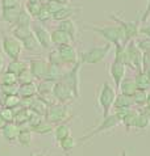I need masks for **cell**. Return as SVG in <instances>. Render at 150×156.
<instances>
[{"label": "cell", "mask_w": 150, "mask_h": 156, "mask_svg": "<svg viewBox=\"0 0 150 156\" xmlns=\"http://www.w3.org/2000/svg\"><path fill=\"white\" fill-rule=\"evenodd\" d=\"M114 98H116V92H114V88L108 83V81H104L103 85L100 88L99 96H98V102L103 110V118H105L107 115L111 114V109L113 106Z\"/></svg>", "instance_id": "cell-4"}, {"label": "cell", "mask_w": 150, "mask_h": 156, "mask_svg": "<svg viewBox=\"0 0 150 156\" xmlns=\"http://www.w3.org/2000/svg\"><path fill=\"white\" fill-rule=\"evenodd\" d=\"M54 2H57L58 4H61V5H67L70 0H54Z\"/></svg>", "instance_id": "cell-53"}, {"label": "cell", "mask_w": 150, "mask_h": 156, "mask_svg": "<svg viewBox=\"0 0 150 156\" xmlns=\"http://www.w3.org/2000/svg\"><path fill=\"white\" fill-rule=\"evenodd\" d=\"M0 92H3L7 96L11 94H17L19 92V84H12V85H0Z\"/></svg>", "instance_id": "cell-45"}, {"label": "cell", "mask_w": 150, "mask_h": 156, "mask_svg": "<svg viewBox=\"0 0 150 156\" xmlns=\"http://www.w3.org/2000/svg\"><path fill=\"white\" fill-rule=\"evenodd\" d=\"M132 98H133V102L136 104V105L145 106L146 105V100H148V92L146 90H142V89H137L133 93Z\"/></svg>", "instance_id": "cell-39"}, {"label": "cell", "mask_w": 150, "mask_h": 156, "mask_svg": "<svg viewBox=\"0 0 150 156\" xmlns=\"http://www.w3.org/2000/svg\"><path fill=\"white\" fill-rule=\"evenodd\" d=\"M124 2H128V0H124Z\"/></svg>", "instance_id": "cell-60"}, {"label": "cell", "mask_w": 150, "mask_h": 156, "mask_svg": "<svg viewBox=\"0 0 150 156\" xmlns=\"http://www.w3.org/2000/svg\"><path fill=\"white\" fill-rule=\"evenodd\" d=\"M17 94L23 98H33L37 96V84L36 83H26V84H20L19 85V92Z\"/></svg>", "instance_id": "cell-19"}, {"label": "cell", "mask_w": 150, "mask_h": 156, "mask_svg": "<svg viewBox=\"0 0 150 156\" xmlns=\"http://www.w3.org/2000/svg\"><path fill=\"white\" fill-rule=\"evenodd\" d=\"M37 20L41 21V23H46V21H49V20H53V15L46 9L45 7L42 5L41 12H39V15L37 16Z\"/></svg>", "instance_id": "cell-47"}, {"label": "cell", "mask_w": 150, "mask_h": 156, "mask_svg": "<svg viewBox=\"0 0 150 156\" xmlns=\"http://www.w3.org/2000/svg\"><path fill=\"white\" fill-rule=\"evenodd\" d=\"M3 67H4V60H3V57L0 55V73L3 71Z\"/></svg>", "instance_id": "cell-55"}, {"label": "cell", "mask_w": 150, "mask_h": 156, "mask_svg": "<svg viewBox=\"0 0 150 156\" xmlns=\"http://www.w3.org/2000/svg\"><path fill=\"white\" fill-rule=\"evenodd\" d=\"M6 126V121H4L3 118H2V115H0V131H2V129Z\"/></svg>", "instance_id": "cell-54"}, {"label": "cell", "mask_w": 150, "mask_h": 156, "mask_svg": "<svg viewBox=\"0 0 150 156\" xmlns=\"http://www.w3.org/2000/svg\"><path fill=\"white\" fill-rule=\"evenodd\" d=\"M53 94H54L57 102L65 104V105H69V102H73L74 100H77L74 92L63 81H55L54 87H53Z\"/></svg>", "instance_id": "cell-9"}, {"label": "cell", "mask_w": 150, "mask_h": 156, "mask_svg": "<svg viewBox=\"0 0 150 156\" xmlns=\"http://www.w3.org/2000/svg\"><path fill=\"white\" fill-rule=\"evenodd\" d=\"M53 87H54V81L46 80V79L39 80L38 83H37V94L53 92Z\"/></svg>", "instance_id": "cell-38"}, {"label": "cell", "mask_w": 150, "mask_h": 156, "mask_svg": "<svg viewBox=\"0 0 150 156\" xmlns=\"http://www.w3.org/2000/svg\"><path fill=\"white\" fill-rule=\"evenodd\" d=\"M58 29L63 30L65 33H67L69 37L71 38V41H75V37H77V33H78V28H77V24L74 23L73 19H67V20L59 21Z\"/></svg>", "instance_id": "cell-21"}, {"label": "cell", "mask_w": 150, "mask_h": 156, "mask_svg": "<svg viewBox=\"0 0 150 156\" xmlns=\"http://www.w3.org/2000/svg\"><path fill=\"white\" fill-rule=\"evenodd\" d=\"M137 115H138L137 110H132L130 109L124 117H122L121 123L124 125V127L126 129V131H129L130 129H134V123H136V119H137Z\"/></svg>", "instance_id": "cell-32"}, {"label": "cell", "mask_w": 150, "mask_h": 156, "mask_svg": "<svg viewBox=\"0 0 150 156\" xmlns=\"http://www.w3.org/2000/svg\"><path fill=\"white\" fill-rule=\"evenodd\" d=\"M120 156H126V151H125V150H122V151H121V155H120Z\"/></svg>", "instance_id": "cell-59"}, {"label": "cell", "mask_w": 150, "mask_h": 156, "mask_svg": "<svg viewBox=\"0 0 150 156\" xmlns=\"http://www.w3.org/2000/svg\"><path fill=\"white\" fill-rule=\"evenodd\" d=\"M134 105L133 102V98L132 96H126V94H117L116 98H114V102H113V109L117 110V109H132V106Z\"/></svg>", "instance_id": "cell-20"}, {"label": "cell", "mask_w": 150, "mask_h": 156, "mask_svg": "<svg viewBox=\"0 0 150 156\" xmlns=\"http://www.w3.org/2000/svg\"><path fill=\"white\" fill-rule=\"evenodd\" d=\"M34 76H33V73L29 71V68L28 70H25L20 73L19 76H17V83L19 84H26V83H34Z\"/></svg>", "instance_id": "cell-42"}, {"label": "cell", "mask_w": 150, "mask_h": 156, "mask_svg": "<svg viewBox=\"0 0 150 156\" xmlns=\"http://www.w3.org/2000/svg\"><path fill=\"white\" fill-rule=\"evenodd\" d=\"M125 49H126V54L130 62V68H133L137 72L142 71V51L137 47L136 41L134 40L129 41L125 45Z\"/></svg>", "instance_id": "cell-10"}, {"label": "cell", "mask_w": 150, "mask_h": 156, "mask_svg": "<svg viewBox=\"0 0 150 156\" xmlns=\"http://www.w3.org/2000/svg\"><path fill=\"white\" fill-rule=\"evenodd\" d=\"M47 62H49V64H51V66H54V67H59V68H66V67H67L63 63L62 58H61V55L58 53V49H51L49 51V55H47Z\"/></svg>", "instance_id": "cell-31"}, {"label": "cell", "mask_w": 150, "mask_h": 156, "mask_svg": "<svg viewBox=\"0 0 150 156\" xmlns=\"http://www.w3.org/2000/svg\"><path fill=\"white\" fill-rule=\"evenodd\" d=\"M28 70V63L25 62V60H21V59H16V60H11L9 63H8L7 66V70L8 72H12L15 73L16 76H19L21 72Z\"/></svg>", "instance_id": "cell-25"}, {"label": "cell", "mask_w": 150, "mask_h": 156, "mask_svg": "<svg viewBox=\"0 0 150 156\" xmlns=\"http://www.w3.org/2000/svg\"><path fill=\"white\" fill-rule=\"evenodd\" d=\"M2 49H3V53L11 60L20 59L21 54H23V50H24L21 41L16 40L15 37H9V36H3Z\"/></svg>", "instance_id": "cell-7"}, {"label": "cell", "mask_w": 150, "mask_h": 156, "mask_svg": "<svg viewBox=\"0 0 150 156\" xmlns=\"http://www.w3.org/2000/svg\"><path fill=\"white\" fill-rule=\"evenodd\" d=\"M17 143L23 147H30L33 142V131L28 126L19 127V134H17Z\"/></svg>", "instance_id": "cell-16"}, {"label": "cell", "mask_w": 150, "mask_h": 156, "mask_svg": "<svg viewBox=\"0 0 150 156\" xmlns=\"http://www.w3.org/2000/svg\"><path fill=\"white\" fill-rule=\"evenodd\" d=\"M113 60L125 64L126 67H130V62H129V58H128V54H126L125 45H122V43H116V45H114V59Z\"/></svg>", "instance_id": "cell-23"}, {"label": "cell", "mask_w": 150, "mask_h": 156, "mask_svg": "<svg viewBox=\"0 0 150 156\" xmlns=\"http://www.w3.org/2000/svg\"><path fill=\"white\" fill-rule=\"evenodd\" d=\"M149 126H150L149 117L145 113H142V112H138L137 119H136V123H134V129L136 130H146Z\"/></svg>", "instance_id": "cell-36"}, {"label": "cell", "mask_w": 150, "mask_h": 156, "mask_svg": "<svg viewBox=\"0 0 150 156\" xmlns=\"http://www.w3.org/2000/svg\"><path fill=\"white\" fill-rule=\"evenodd\" d=\"M149 19H150V0H148L146 8H145L142 16H141V23H146Z\"/></svg>", "instance_id": "cell-50"}, {"label": "cell", "mask_w": 150, "mask_h": 156, "mask_svg": "<svg viewBox=\"0 0 150 156\" xmlns=\"http://www.w3.org/2000/svg\"><path fill=\"white\" fill-rule=\"evenodd\" d=\"M2 134H3V138L6 139L9 144H13L16 143L17 140V134H19V126L15 125L13 122L9 123H6V126L2 129Z\"/></svg>", "instance_id": "cell-17"}, {"label": "cell", "mask_w": 150, "mask_h": 156, "mask_svg": "<svg viewBox=\"0 0 150 156\" xmlns=\"http://www.w3.org/2000/svg\"><path fill=\"white\" fill-rule=\"evenodd\" d=\"M75 13V9L70 5H63L55 13H53V20L55 21H63V20H67V19H71V16H74Z\"/></svg>", "instance_id": "cell-26"}, {"label": "cell", "mask_w": 150, "mask_h": 156, "mask_svg": "<svg viewBox=\"0 0 150 156\" xmlns=\"http://www.w3.org/2000/svg\"><path fill=\"white\" fill-rule=\"evenodd\" d=\"M144 72H145V73H146V75H148V76H149V77H150V67H149V68H148V70H145V71H144Z\"/></svg>", "instance_id": "cell-58"}, {"label": "cell", "mask_w": 150, "mask_h": 156, "mask_svg": "<svg viewBox=\"0 0 150 156\" xmlns=\"http://www.w3.org/2000/svg\"><path fill=\"white\" fill-rule=\"evenodd\" d=\"M126 66L125 64H122L120 62H116V60H113L111 63V66H109V75H111L113 83H114V87L118 89V87H120L121 81L125 79V75H126Z\"/></svg>", "instance_id": "cell-14"}, {"label": "cell", "mask_w": 150, "mask_h": 156, "mask_svg": "<svg viewBox=\"0 0 150 156\" xmlns=\"http://www.w3.org/2000/svg\"><path fill=\"white\" fill-rule=\"evenodd\" d=\"M21 106H23V98H21L19 94H11V96H7L3 108H8V109L16 110Z\"/></svg>", "instance_id": "cell-33"}, {"label": "cell", "mask_w": 150, "mask_h": 156, "mask_svg": "<svg viewBox=\"0 0 150 156\" xmlns=\"http://www.w3.org/2000/svg\"><path fill=\"white\" fill-rule=\"evenodd\" d=\"M88 29H91L92 32L99 34L101 38H104L107 43H111V45L122 43L124 45V32L118 25H101V27L92 25Z\"/></svg>", "instance_id": "cell-1"}, {"label": "cell", "mask_w": 150, "mask_h": 156, "mask_svg": "<svg viewBox=\"0 0 150 156\" xmlns=\"http://www.w3.org/2000/svg\"><path fill=\"white\" fill-rule=\"evenodd\" d=\"M41 8H42V3H26L25 9L32 19H37V16L41 12Z\"/></svg>", "instance_id": "cell-41"}, {"label": "cell", "mask_w": 150, "mask_h": 156, "mask_svg": "<svg viewBox=\"0 0 150 156\" xmlns=\"http://www.w3.org/2000/svg\"><path fill=\"white\" fill-rule=\"evenodd\" d=\"M118 125H121V118H120V115L117 114V112H114V113L109 114V115L105 117V118H103V121H101V122L96 127L92 129L91 131L86 133L83 136L79 138V143H84L87 140L92 139L94 136L99 135V134H101V133L108 131V130H112L114 127H117Z\"/></svg>", "instance_id": "cell-2"}, {"label": "cell", "mask_w": 150, "mask_h": 156, "mask_svg": "<svg viewBox=\"0 0 150 156\" xmlns=\"http://www.w3.org/2000/svg\"><path fill=\"white\" fill-rule=\"evenodd\" d=\"M15 27H32V17L26 12V9L23 7V9L20 11L17 20L15 23Z\"/></svg>", "instance_id": "cell-35"}, {"label": "cell", "mask_w": 150, "mask_h": 156, "mask_svg": "<svg viewBox=\"0 0 150 156\" xmlns=\"http://www.w3.org/2000/svg\"><path fill=\"white\" fill-rule=\"evenodd\" d=\"M81 67H82V62L78 60L71 68H69V70H66L63 72V75L59 80V81H63L73 90L77 98H79V71H81Z\"/></svg>", "instance_id": "cell-6"}, {"label": "cell", "mask_w": 150, "mask_h": 156, "mask_svg": "<svg viewBox=\"0 0 150 156\" xmlns=\"http://www.w3.org/2000/svg\"><path fill=\"white\" fill-rule=\"evenodd\" d=\"M32 33L34 34V37L37 38L41 49H43V50L51 49L53 43H51V38H50V32H47L41 25H36V27H32Z\"/></svg>", "instance_id": "cell-13"}, {"label": "cell", "mask_w": 150, "mask_h": 156, "mask_svg": "<svg viewBox=\"0 0 150 156\" xmlns=\"http://www.w3.org/2000/svg\"><path fill=\"white\" fill-rule=\"evenodd\" d=\"M42 5L45 7L51 15H53V13H55V12L58 11L61 7H63V5H61V4H58L57 2H54V0H47V2H45V3L42 4Z\"/></svg>", "instance_id": "cell-46"}, {"label": "cell", "mask_w": 150, "mask_h": 156, "mask_svg": "<svg viewBox=\"0 0 150 156\" xmlns=\"http://www.w3.org/2000/svg\"><path fill=\"white\" fill-rule=\"evenodd\" d=\"M50 38H51V43L57 47L62 46V45H67L71 42V38L69 37L67 33H65L61 29H54L50 32Z\"/></svg>", "instance_id": "cell-18"}, {"label": "cell", "mask_w": 150, "mask_h": 156, "mask_svg": "<svg viewBox=\"0 0 150 156\" xmlns=\"http://www.w3.org/2000/svg\"><path fill=\"white\" fill-rule=\"evenodd\" d=\"M12 84H17V76L12 72H3L0 76V85H12Z\"/></svg>", "instance_id": "cell-40"}, {"label": "cell", "mask_w": 150, "mask_h": 156, "mask_svg": "<svg viewBox=\"0 0 150 156\" xmlns=\"http://www.w3.org/2000/svg\"><path fill=\"white\" fill-rule=\"evenodd\" d=\"M29 156H45V155L41 154V152H37V154H30Z\"/></svg>", "instance_id": "cell-57"}, {"label": "cell", "mask_w": 150, "mask_h": 156, "mask_svg": "<svg viewBox=\"0 0 150 156\" xmlns=\"http://www.w3.org/2000/svg\"><path fill=\"white\" fill-rule=\"evenodd\" d=\"M118 89H120V93H122V94L133 96V93L137 90V85H136V83H134V79H126L125 77V79L121 81Z\"/></svg>", "instance_id": "cell-29"}, {"label": "cell", "mask_w": 150, "mask_h": 156, "mask_svg": "<svg viewBox=\"0 0 150 156\" xmlns=\"http://www.w3.org/2000/svg\"><path fill=\"white\" fill-rule=\"evenodd\" d=\"M21 9H23V7H21L20 4L15 8L2 9V20L6 21V23H8V24H11V25H15L16 20H17V16H19Z\"/></svg>", "instance_id": "cell-22"}, {"label": "cell", "mask_w": 150, "mask_h": 156, "mask_svg": "<svg viewBox=\"0 0 150 156\" xmlns=\"http://www.w3.org/2000/svg\"><path fill=\"white\" fill-rule=\"evenodd\" d=\"M49 62L46 59H42V58H34V59H30L29 63H28V68L29 71L33 73L34 79L36 80H43L46 79L47 76V71H49Z\"/></svg>", "instance_id": "cell-11"}, {"label": "cell", "mask_w": 150, "mask_h": 156, "mask_svg": "<svg viewBox=\"0 0 150 156\" xmlns=\"http://www.w3.org/2000/svg\"><path fill=\"white\" fill-rule=\"evenodd\" d=\"M109 19H112L114 23H116L118 27H121L122 32H124V45H126L129 41L134 40L136 37L140 34V27H138V23H132V21H125L117 17L116 15H111Z\"/></svg>", "instance_id": "cell-8"}, {"label": "cell", "mask_w": 150, "mask_h": 156, "mask_svg": "<svg viewBox=\"0 0 150 156\" xmlns=\"http://www.w3.org/2000/svg\"><path fill=\"white\" fill-rule=\"evenodd\" d=\"M111 47L112 45L111 43H105L104 46H95V47H91L90 50L87 51H83L81 54V58L79 60L86 64H98L100 63L101 60H104V58L108 55V53L111 51Z\"/></svg>", "instance_id": "cell-5"}, {"label": "cell", "mask_w": 150, "mask_h": 156, "mask_svg": "<svg viewBox=\"0 0 150 156\" xmlns=\"http://www.w3.org/2000/svg\"><path fill=\"white\" fill-rule=\"evenodd\" d=\"M21 43H23V49L29 51V53H37V51H39V49H41V46H39L37 38L34 37L33 33L26 37L24 41H21Z\"/></svg>", "instance_id": "cell-28"}, {"label": "cell", "mask_w": 150, "mask_h": 156, "mask_svg": "<svg viewBox=\"0 0 150 156\" xmlns=\"http://www.w3.org/2000/svg\"><path fill=\"white\" fill-rule=\"evenodd\" d=\"M75 146H77V140H75L71 135L65 138V139H62L59 142V147H61V150H62L65 154L71 152V151L75 148Z\"/></svg>", "instance_id": "cell-37"}, {"label": "cell", "mask_w": 150, "mask_h": 156, "mask_svg": "<svg viewBox=\"0 0 150 156\" xmlns=\"http://www.w3.org/2000/svg\"><path fill=\"white\" fill-rule=\"evenodd\" d=\"M42 0H26V3H41Z\"/></svg>", "instance_id": "cell-56"}, {"label": "cell", "mask_w": 150, "mask_h": 156, "mask_svg": "<svg viewBox=\"0 0 150 156\" xmlns=\"http://www.w3.org/2000/svg\"><path fill=\"white\" fill-rule=\"evenodd\" d=\"M20 4L19 0H0V7L2 9H8V8H15Z\"/></svg>", "instance_id": "cell-48"}, {"label": "cell", "mask_w": 150, "mask_h": 156, "mask_svg": "<svg viewBox=\"0 0 150 156\" xmlns=\"http://www.w3.org/2000/svg\"><path fill=\"white\" fill-rule=\"evenodd\" d=\"M150 67V51L142 53V71L148 70Z\"/></svg>", "instance_id": "cell-49"}, {"label": "cell", "mask_w": 150, "mask_h": 156, "mask_svg": "<svg viewBox=\"0 0 150 156\" xmlns=\"http://www.w3.org/2000/svg\"><path fill=\"white\" fill-rule=\"evenodd\" d=\"M58 49V53L62 58L63 63L66 66H74L75 63L79 60V57H78V53H77V49L71 45V43H67V45H62Z\"/></svg>", "instance_id": "cell-12"}, {"label": "cell", "mask_w": 150, "mask_h": 156, "mask_svg": "<svg viewBox=\"0 0 150 156\" xmlns=\"http://www.w3.org/2000/svg\"><path fill=\"white\" fill-rule=\"evenodd\" d=\"M140 34H142L144 37H149V38H150V24L141 27V28H140Z\"/></svg>", "instance_id": "cell-51"}, {"label": "cell", "mask_w": 150, "mask_h": 156, "mask_svg": "<svg viewBox=\"0 0 150 156\" xmlns=\"http://www.w3.org/2000/svg\"><path fill=\"white\" fill-rule=\"evenodd\" d=\"M134 83L137 85V89H142L149 92L150 90V77L144 71H138L134 76Z\"/></svg>", "instance_id": "cell-27"}, {"label": "cell", "mask_w": 150, "mask_h": 156, "mask_svg": "<svg viewBox=\"0 0 150 156\" xmlns=\"http://www.w3.org/2000/svg\"><path fill=\"white\" fill-rule=\"evenodd\" d=\"M136 45H137L138 49L145 53V51H150V38L149 37H144V38H138L136 41Z\"/></svg>", "instance_id": "cell-44"}, {"label": "cell", "mask_w": 150, "mask_h": 156, "mask_svg": "<svg viewBox=\"0 0 150 156\" xmlns=\"http://www.w3.org/2000/svg\"><path fill=\"white\" fill-rule=\"evenodd\" d=\"M53 134H54V138L57 142H61L65 138H67L71 135V129L67 123H59V125H55L54 130H53Z\"/></svg>", "instance_id": "cell-24"}, {"label": "cell", "mask_w": 150, "mask_h": 156, "mask_svg": "<svg viewBox=\"0 0 150 156\" xmlns=\"http://www.w3.org/2000/svg\"><path fill=\"white\" fill-rule=\"evenodd\" d=\"M30 130H32L33 133L38 134V135H46V134L53 133V130H54V125H51L50 122H47L46 119H43L38 125H36V126L30 127Z\"/></svg>", "instance_id": "cell-30"}, {"label": "cell", "mask_w": 150, "mask_h": 156, "mask_svg": "<svg viewBox=\"0 0 150 156\" xmlns=\"http://www.w3.org/2000/svg\"><path fill=\"white\" fill-rule=\"evenodd\" d=\"M70 118H71V109L69 108V105L58 102L47 108V112L45 114V119L54 126L59 123H65Z\"/></svg>", "instance_id": "cell-3"}, {"label": "cell", "mask_w": 150, "mask_h": 156, "mask_svg": "<svg viewBox=\"0 0 150 156\" xmlns=\"http://www.w3.org/2000/svg\"><path fill=\"white\" fill-rule=\"evenodd\" d=\"M30 34H32V27H15L12 29V37L19 41H24Z\"/></svg>", "instance_id": "cell-34"}, {"label": "cell", "mask_w": 150, "mask_h": 156, "mask_svg": "<svg viewBox=\"0 0 150 156\" xmlns=\"http://www.w3.org/2000/svg\"><path fill=\"white\" fill-rule=\"evenodd\" d=\"M0 115H2V118L6 121V123H9V122H13L15 112L12 109H8V108H0Z\"/></svg>", "instance_id": "cell-43"}, {"label": "cell", "mask_w": 150, "mask_h": 156, "mask_svg": "<svg viewBox=\"0 0 150 156\" xmlns=\"http://www.w3.org/2000/svg\"><path fill=\"white\" fill-rule=\"evenodd\" d=\"M15 112V117H13V123L17 125L19 127H23V126H28V121H29V117L32 114V112L29 110V108L26 106H21L19 109L13 110Z\"/></svg>", "instance_id": "cell-15"}, {"label": "cell", "mask_w": 150, "mask_h": 156, "mask_svg": "<svg viewBox=\"0 0 150 156\" xmlns=\"http://www.w3.org/2000/svg\"><path fill=\"white\" fill-rule=\"evenodd\" d=\"M141 112H142V113H145V114H146V115L149 117V119H150V108H148V106H144V109L141 110Z\"/></svg>", "instance_id": "cell-52"}]
</instances>
